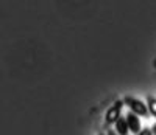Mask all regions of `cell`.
I'll return each instance as SVG.
<instances>
[{
	"instance_id": "cell-1",
	"label": "cell",
	"mask_w": 156,
	"mask_h": 135,
	"mask_svg": "<svg viewBox=\"0 0 156 135\" xmlns=\"http://www.w3.org/2000/svg\"><path fill=\"white\" fill-rule=\"evenodd\" d=\"M123 104H125L123 100H117V101L109 107V109L106 110L105 120H103V123H105L106 127H109L111 124H115V121L120 118V112H122V109H123Z\"/></svg>"
},
{
	"instance_id": "cell-2",
	"label": "cell",
	"mask_w": 156,
	"mask_h": 135,
	"mask_svg": "<svg viewBox=\"0 0 156 135\" xmlns=\"http://www.w3.org/2000/svg\"><path fill=\"white\" fill-rule=\"evenodd\" d=\"M123 101H125V104L129 107V110L134 112V113H137L139 116H148V115H150L148 107L142 103L140 100H136V98H133V96H125Z\"/></svg>"
},
{
	"instance_id": "cell-3",
	"label": "cell",
	"mask_w": 156,
	"mask_h": 135,
	"mask_svg": "<svg viewBox=\"0 0 156 135\" xmlns=\"http://www.w3.org/2000/svg\"><path fill=\"white\" fill-rule=\"evenodd\" d=\"M126 121H128V127L133 133H139L140 132V118L137 113L134 112H128L126 115Z\"/></svg>"
},
{
	"instance_id": "cell-4",
	"label": "cell",
	"mask_w": 156,
	"mask_h": 135,
	"mask_svg": "<svg viewBox=\"0 0 156 135\" xmlns=\"http://www.w3.org/2000/svg\"><path fill=\"white\" fill-rule=\"evenodd\" d=\"M128 130H129V127H128V121H126V116L125 118H119L115 121V132L119 133V135H128Z\"/></svg>"
},
{
	"instance_id": "cell-5",
	"label": "cell",
	"mask_w": 156,
	"mask_h": 135,
	"mask_svg": "<svg viewBox=\"0 0 156 135\" xmlns=\"http://www.w3.org/2000/svg\"><path fill=\"white\" fill-rule=\"evenodd\" d=\"M147 107H148L150 115H153L156 118V98L154 96H151V95L147 96Z\"/></svg>"
},
{
	"instance_id": "cell-6",
	"label": "cell",
	"mask_w": 156,
	"mask_h": 135,
	"mask_svg": "<svg viewBox=\"0 0 156 135\" xmlns=\"http://www.w3.org/2000/svg\"><path fill=\"white\" fill-rule=\"evenodd\" d=\"M151 133H153L151 129H142V130L139 132V135H151Z\"/></svg>"
},
{
	"instance_id": "cell-7",
	"label": "cell",
	"mask_w": 156,
	"mask_h": 135,
	"mask_svg": "<svg viewBox=\"0 0 156 135\" xmlns=\"http://www.w3.org/2000/svg\"><path fill=\"white\" fill-rule=\"evenodd\" d=\"M106 135H119V133H117L115 130H112V129H108L106 130Z\"/></svg>"
},
{
	"instance_id": "cell-8",
	"label": "cell",
	"mask_w": 156,
	"mask_h": 135,
	"mask_svg": "<svg viewBox=\"0 0 156 135\" xmlns=\"http://www.w3.org/2000/svg\"><path fill=\"white\" fill-rule=\"evenodd\" d=\"M153 133H154V135H156V124H154V126H153Z\"/></svg>"
},
{
	"instance_id": "cell-9",
	"label": "cell",
	"mask_w": 156,
	"mask_h": 135,
	"mask_svg": "<svg viewBox=\"0 0 156 135\" xmlns=\"http://www.w3.org/2000/svg\"><path fill=\"white\" fill-rule=\"evenodd\" d=\"M98 135H106V133H103V132H101V133H98Z\"/></svg>"
}]
</instances>
